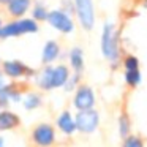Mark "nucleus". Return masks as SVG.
<instances>
[{
    "label": "nucleus",
    "mask_w": 147,
    "mask_h": 147,
    "mask_svg": "<svg viewBox=\"0 0 147 147\" xmlns=\"http://www.w3.org/2000/svg\"><path fill=\"white\" fill-rule=\"evenodd\" d=\"M100 115L95 109H89V111H78L76 117H74V125L76 130L81 133H93L98 127Z\"/></svg>",
    "instance_id": "obj_5"
},
{
    "label": "nucleus",
    "mask_w": 147,
    "mask_h": 147,
    "mask_svg": "<svg viewBox=\"0 0 147 147\" xmlns=\"http://www.w3.org/2000/svg\"><path fill=\"white\" fill-rule=\"evenodd\" d=\"M48 19V10L43 5H36L33 8V21H46Z\"/></svg>",
    "instance_id": "obj_21"
},
{
    "label": "nucleus",
    "mask_w": 147,
    "mask_h": 147,
    "mask_svg": "<svg viewBox=\"0 0 147 147\" xmlns=\"http://www.w3.org/2000/svg\"><path fill=\"white\" fill-rule=\"evenodd\" d=\"M142 5H144V7L147 8V0H144V2H142Z\"/></svg>",
    "instance_id": "obj_24"
},
{
    "label": "nucleus",
    "mask_w": 147,
    "mask_h": 147,
    "mask_svg": "<svg viewBox=\"0 0 147 147\" xmlns=\"http://www.w3.org/2000/svg\"><path fill=\"white\" fill-rule=\"evenodd\" d=\"M57 127L59 130L62 131L63 134H73L76 131V125H74V119L71 117L70 111H63L60 115L57 117Z\"/></svg>",
    "instance_id": "obj_12"
},
{
    "label": "nucleus",
    "mask_w": 147,
    "mask_h": 147,
    "mask_svg": "<svg viewBox=\"0 0 147 147\" xmlns=\"http://www.w3.org/2000/svg\"><path fill=\"white\" fill-rule=\"evenodd\" d=\"M0 27H2V19H0Z\"/></svg>",
    "instance_id": "obj_26"
},
{
    "label": "nucleus",
    "mask_w": 147,
    "mask_h": 147,
    "mask_svg": "<svg viewBox=\"0 0 147 147\" xmlns=\"http://www.w3.org/2000/svg\"><path fill=\"white\" fill-rule=\"evenodd\" d=\"M70 62L71 67H73L74 73L81 74L84 70V57H82V51L79 48H74L73 51L70 52Z\"/></svg>",
    "instance_id": "obj_16"
},
{
    "label": "nucleus",
    "mask_w": 147,
    "mask_h": 147,
    "mask_svg": "<svg viewBox=\"0 0 147 147\" xmlns=\"http://www.w3.org/2000/svg\"><path fill=\"white\" fill-rule=\"evenodd\" d=\"M122 147H146V146H144V139L139 134H128L122 142Z\"/></svg>",
    "instance_id": "obj_18"
},
{
    "label": "nucleus",
    "mask_w": 147,
    "mask_h": 147,
    "mask_svg": "<svg viewBox=\"0 0 147 147\" xmlns=\"http://www.w3.org/2000/svg\"><path fill=\"white\" fill-rule=\"evenodd\" d=\"M30 141L35 147H52L55 144V128L51 123H38L32 128Z\"/></svg>",
    "instance_id": "obj_1"
},
{
    "label": "nucleus",
    "mask_w": 147,
    "mask_h": 147,
    "mask_svg": "<svg viewBox=\"0 0 147 147\" xmlns=\"http://www.w3.org/2000/svg\"><path fill=\"white\" fill-rule=\"evenodd\" d=\"M73 105L78 111H89V109H93L95 95H93L92 87L87 86V84H79V86L76 87Z\"/></svg>",
    "instance_id": "obj_6"
},
{
    "label": "nucleus",
    "mask_w": 147,
    "mask_h": 147,
    "mask_svg": "<svg viewBox=\"0 0 147 147\" xmlns=\"http://www.w3.org/2000/svg\"><path fill=\"white\" fill-rule=\"evenodd\" d=\"M119 127H120V136L123 138V139L128 136V134H131V133H130L131 120H130V115H128V112L125 111V109L120 112V119H119Z\"/></svg>",
    "instance_id": "obj_17"
},
{
    "label": "nucleus",
    "mask_w": 147,
    "mask_h": 147,
    "mask_svg": "<svg viewBox=\"0 0 147 147\" xmlns=\"http://www.w3.org/2000/svg\"><path fill=\"white\" fill-rule=\"evenodd\" d=\"M123 67L127 71H133V70H139V60H138V57H134V55L128 54L123 57Z\"/></svg>",
    "instance_id": "obj_20"
},
{
    "label": "nucleus",
    "mask_w": 147,
    "mask_h": 147,
    "mask_svg": "<svg viewBox=\"0 0 147 147\" xmlns=\"http://www.w3.org/2000/svg\"><path fill=\"white\" fill-rule=\"evenodd\" d=\"M74 8L76 14L79 18V22L82 29L92 30L95 22V13H93V3L92 0H74Z\"/></svg>",
    "instance_id": "obj_7"
},
{
    "label": "nucleus",
    "mask_w": 147,
    "mask_h": 147,
    "mask_svg": "<svg viewBox=\"0 0 147 147\" xmlns=\"http://www.w3.org/2000/svg\"><path fill=\"white\" fill-rule=\"evenodd\" d=\"M70 79V70L65 65H57L55 68H52V89L57 87H63L67 84V81Z\"/></svg>",
    "instance_id": "obj_11"
},
{
    "label": "nucleus",
    "mask_w": 147,
    "mask_h": 147,
    "mask_svg": "<svg viewBox=\"0 0 147 147\" xmlns=\"http://www.w3.org/2000/svg\"><path fill=\"white\" fill-rule=\"evenodd\" d=\"M119 40H117V33H115V29L112 24H106L105 30H103V36H101V49L103 54L108 60L115 62L120 55V51H119Z\"/></svg>",
    "instance_id": "obj_2"
},
{
    "label": "nucleus",
    "mask_w": 147,
    "mask_h": 147,
    "mask_svg": "<svg viewBox=\"0 0 147 147\" xmlns=\"http://www.w3.org/2000/svg\"><path fill=\"white\" fill-rule=\"evenodd\" d=\"M48 21L49 24H51L54 29H57L59 32L62 33H70L73 32V21H71V18L68 16L65 11L62 10H55V11H49L48 13Z\"/></svg>",
    "instance_id": "obj_8"
},
{
    "label": "nucleus",
    "mask_w": 147,
    "mask_h": 147,
    "mask_svg": "<svg viewBox=\"0 0 147 147\" xmlns=\"http://www.w3.org/2000/svg\"><path fill=\"white\" fill-rule=\"evenodd\" d=\"M59 54H60V46L55 41H48L45 45V49H43V63L48 65L54 62L59 57Z\"/></svg>",
    "instance_id": "obj_13"
},
{
    "label": "nucleus",
    "mask_w": 147,
    "mask_h": 147,
    "mask_svg": "<svg viewBox=\"0 0 147 147\" xmlns=\"http://www.w3.org/2000/svg\"><path fill=\"white\" fill-rule=\"evenodd\" d=\"M21 127V117L13 111L2 109L0 111V131H11Z\"/></svg>",
    "instance_id": "obj_9"
},
{
    "label": "nucleus",
    "mask_w": 147,
    "mask_h": 147,
    "mask_svg": "<svg viewBox=\"0 0 147 147\" xmlns=\"http://www.w3.org/2000/svg\"><path fill=\"white\" fill-rule=\"evenodd\" d=\"M141 81V73L139 70H133V71H125V82L128 87L134 89Z\"/></svg>",
    "instance_id": "obj_19"
},
{
    "label": "nucleus",
    "mask_w": 147,
    "mask_h": 147,
    "mask_svg": "<svg viewBox=\"0 0 147 147\" xmlns=\"http://www.w3.org/2000/svg\"><path fill=\"white\" fill-rule=\"evenodd\" d=\"M0 147H5V139L0 136Z\"/></svg>",
    "instance_id": "obj_22"
},
{
    "label": "nucleus",
    "mask_w": 147,
    "mask_h": 147,
    "mask_svg": "<svg viewBox=\"0 0 147 147\" xmlns=\"http://www.w3.org/2000/svg\"><path fill=\"white\" fill-rule=\"evenodd\" d=\"M2 73L5 76H8L10 79H21V78H32L36 74L35 70L29 68L26 63H22L21 60H7L2 63Z\"/></svg>",
    "instance_id": "obj_4"
},
{
    "label": "nucleus",
    "mask_w": 147,
    "mask_h": 147,
    "mask_svg": "<svg viewBox=\"0 0 147 147\" xmlns=\"http://www.w3.org/2000/svg\"><path fill=\"white\" fill-rule=\"evenodd\" d=\"M52 67H49V65H46L45 70L41 71V73L38 74V79H36V84H38L40 89L43 90H51L52 89Z\"/></svg>",
    "instance_id": "obj_14"
},
{
    "label": "nucleus",
    "mask_w": 147,
    "mask_h": 147,
    "mask_svg": "<svg viewBox=\"0 0 147 147\" xmlns=\"http://www.w3.org/2000/svg\"><path fill=\"white\" fill-rule=\"evenodd\" d=\"M30 3H32V0H10L5 7H7V13L11 18L18 19V18L24 16L27 13Z\"/></svg>",
    "instance_id": "obj_10"
},
{
    "label": "nucleus",
    "mask_w": 147,
    "mask_h": 147,
    "mask_svg": "<svg viewBox=\"0 0 147 147\" xmlns=\"http://www.w3.org/2000/svg\"><path fill=\"white\" fill-rule=\"evenodd\" d=\"M8 2H10V0H0V5H7Z\"/></svg>",
    "instance_id": "obj_23"
},
{
    "label": "nucleus",
    "mask_w": 147,
    "mask_h": 147,
    "mask_svg": "<svg viewBox=\"0 0 147 147\" xmlns=\"http://www.w3.org/2000/svg\"><path fill=\"white\" fill-rule=\"evenodd\" d=\"M41 103H43V98H41V95L36 93V92H27V95L24 96V100H22V105H24V108H26L27 111H32V109L40 108Z\"/></svg>",
    "instance_id": "obj_15"
},
{
    "label": "nucleus",
    "mask_w": 147,
    "mask_h": 147,
    "mask_svg": "<svg viewBox=\"0 0 147 147\" xmlns=\"http://www.w3.org/2000/svg\"><path fill=\"white\" fill-rule=\"evenodd\" d=\"M2 109H3V108H2V105H0V111H2Z\"/></svg>",
    "instance_id": "obj_25"
},
{
    "label": "nucleus",
    "mask_w": 147,
    "mask_h": 147,
    "mask_svg": "<svg viewBox=\"0 0 147 147\" xmlns=\"http://www.w3.org/2000/svg\"><path fill=\"white\" fill-rule=\"evenodd\" d=\"M36 30H38V24L33 19H19L0 27V38L19 36V35H24V33H33Z\"/></svg>",
    "instance_id": "obj_3"
}]
</instances>
